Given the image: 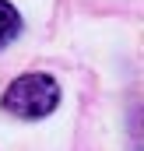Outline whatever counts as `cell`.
<instances>
[{
	"label": "cell",
	"instance_id": "obj_1",
	"mask_svg": "<svg viewBox=\"0 0 144 151\" xmlns=\"http://www.w3.org/2000/svg\"><path fill=\"white\" fill-rule=\"evenodd\" d=\"M60 106V84L49 74H25L4 91V109L18 119H39Z\"/></svg>",
	"mask_w": 144,
	"mask_h": 151
},
{
	"label": "cell",
	"instance_id": "obj_2",
	"mask_svg": "<svg viewBox=\"0 0 144 151\" xmlns=\"http://www.w3.org/2000/svg\"><path fill=\"white\" fill-rule=\"evenodd\" d=\"M21 32V14L7 4V0H0V49L4 46H11L14 39Z\"/></svg>",
	"mask_w": 144,
	"mask_h": 151
}]
</instances>
